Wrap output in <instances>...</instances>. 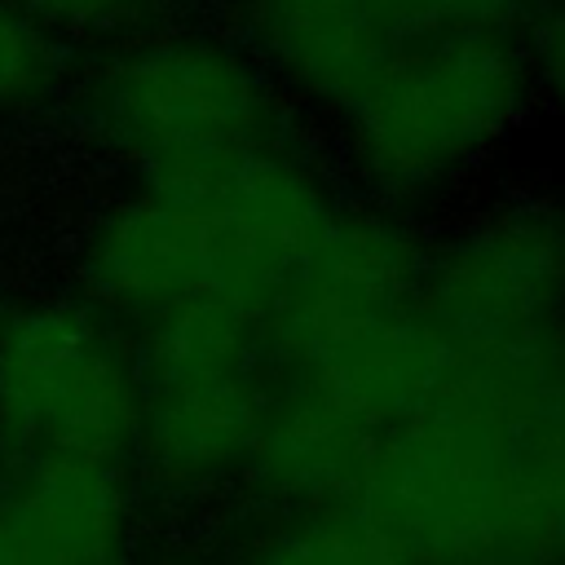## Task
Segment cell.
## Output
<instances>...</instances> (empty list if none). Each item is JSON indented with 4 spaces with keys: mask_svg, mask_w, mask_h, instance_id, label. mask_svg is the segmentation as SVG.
<instances>
[{
    "mask_svg": "<svg viewBox=\"0 0 565 565\" xmlns=\"http://www.w3.org/2000/svg\"><path fill=\"white\" fill-rule=\"evenodd\" d=\"M428 225L393 207L344 199L318 252L265 322L269 362L415 305Z\"/></svg>",
    "mask_w": 565,
    "mask_h": 565,
    "instance_id": "7",
    "label": "cell"
},
{
    "mask_svg": "<svg viewBox=\"0 0 565 565\" xmlns=\"http://www.w3.org/2000/svg\"><path fill=\"white\" fill-rule=\"evenodd\" d=\"M415 309L455 366L565 344V185H477L428 221Z\"/></svg>",
    "mask_w": 565,
    "mask_h": 565,
    "instance_id": "2",
    "label": "cell"
},
{
    "mask_svg": "<svg viewBox=\"0 0 565 565\" xmlns=\"http://www.w3.org/2000/svg\"><path fill=\"white\" fill-rule=\"evenodd\" d=\"M97 115L141 181L318 128L238 35L207 31L124 49L102 75Z\"/></svg>",
    "mask_w": 565,
    "mask_h": 565,
    "instance_id": "3",
    "label": "cell"
},
{
    "mask_svg": "<svg viewBox=\"0 0 565 565\" xmlns=\"http://www.w3.org/2000/svg\"><path fill=\"white\" fill-rule=\"evenodd\" d=\"M477 565H565V556H503V561H477Z\"/></svg>",
    "mask_w": 565,
    "mask_h": 565,
    "instance_id": "15",
    "label": "cell"
},
{
    "mask_svg": "<svg viewBox=\"0 0 565 565\" xmlns=\"http://www.w3.org/2000/svg\"><path fill=\"white\" fill-rule=\"evenodd\" d=\"M53 79V53L31 22L0 4V102H26Z\"/></svg>",
    "mask_w": 565,
    "mask_h": 565,
    "instance_id": "13",
    "label": "cell"
},
{
    "mask_svg": "<svg viewBox=\"0 0 565 565\" xmlns=\"http://www.w3.org/2000/svg\"><path fill=\"white\" fill-rule=\"evenodd\" d=\"M375 433L300 375L274 371L243 486L260 508L353 503Z\"/></svg>",
    "mask_w": 565,
    "mask_h": 565,
    "instance_id": "9",
    "label": "cell"
},
{
    "mask_svg": "<svg viewBox=\"0 0 565 565\" xmlns=\"http://www.w3.org/2000/svg\"><path fill=\"white\" fill-rule=\"evenodd\" d=\"M543 4H552V0H534V13H539V9H543Z\"/></svg>",
    "mask_w": 565,
    "mask_h": 565,
    "instance_id": "16",
    "label": "cell"
},
{
    "mask_svg": "<svg viewBox=\"0 0 565 565\" xmlns=\"http://www.w3.org/2000/svg\"><path fill=\"white\" fill-rule=\"evenodd\" d=\"M0 415L35 459L119 463L137 446V358L79 309L22 313L0 340Z\"/></svg>",
    "mask_w": 565,
    "mask_h": 565,
    "instance_id": "5",
    "label": "cell"
},
{
    "mask_svg": "<svg viewBox=\"0 0 565 565\" xmlns=\"http://www.w3.org/2000/svg\"><path fill=\"white\" fill-rule=\"evenodd\" d=\"M26 13L66 26V31H97V35H115V31H132L154 13V0H13Z\"/></svg>",
    "mask_w": 565,
    "mask_h": 565,
    "instance_id": "14",
    "label": "cell"
},
{
    "mask_svg": "<svg viewBox=\"0 0 565 565\" xmlns=\"http://www.w3.org/2000/svg\"><path fill=\"white\" fill-rule=\"evenodd\" d=\"M4 521L22 565H119L128 543L119 463L49 455L4 508Z\"/></svg>",
    "mask_w": 565,
    "mask_h": 565,
    "instance_id": "10",
    "label": "cell"
},
{
    "mask_svg": "<svg viewBox=\"0 0 565 565\" xmlns=\"http://www.w3.org/2000/svg\"><path fill=\"white\" fill-rule=\"evenodd\" d=\"M433 26L424 0H238V40L318 128Z\"/></svg>",
    "mask_w": 565,
    "mask_h": 565,
    "instance_id": "6",
    "label": "cell"
},
{
    "mask_svg": "<svg viewBox=\"0 0 565 565\" xmlns=\"http://www.w3.org/2000/svg\"><path fill=\"white\" fill-rule=\"evenodd\" d=\"M269 380L260 327L221 309L168 313L137 353V446L172 486L243 481Z\"/></svg>",
    "mask_w": 565,
    "mask_h": 565,
    "instance_id": "4",
    "label": "cell"
},
{
    "mask_svg": "<svg viewBox=\"0 0 565 565\" xmlns=\"http://www.w3.org/2000/svg\"><path fill=\"white\" fill-rule=\"evenodd\" d=\"M230 565H411L353 503L260 508Z\"/></svg>",
    "mask_w": 565,
    "mask_h": 565,
    "instance_id": "11",
    "label": "cell"
},
{
    "mask_svg": "<svg viewBox=\"0 0 565 565\" xmlns=\"http://www.w3.org/2000/svg\"><path fill=\"white\" fill-rule=\"evenodd\" d=\"M525 66H530V88H534V110L556 119L565 128V0L543 4L525 26Z\"/></svg>",
    "mask_w": 565,
    "mask_h": 565,
    "instance_id": "12",
    "label": "cell"
},
{
    "mask_svg": "<svg viewBox=\"0 0 565 565\" xmlns=\"http://www.w3.org/2000/svg\"><path fill=\"white\" fill-rule=\"evenodd\" d=\"M459 371H472L494 419L503 556H565V344Z\"/></svg>",
    "mask_w": 565,
    "mask_h": 565,
    "instance_id": "8",
    "label": "cell"
},
{
    "mask_svg": "<svg viewBox=\"0 0 565 565\" xmlns=\"http://www.w3.org/2000/svg\"><path fill=\"white\" fill-rule=\"evenodd\" d=\"M534 115L521 26L441 22L388 62L322 141L349 194L428 225L481 185Z\"/></svg>",
    "mask_w": 565,
    "mask_h": 565,
    "instance_id": "1",
    "label": "cell"
}]
</instances>
